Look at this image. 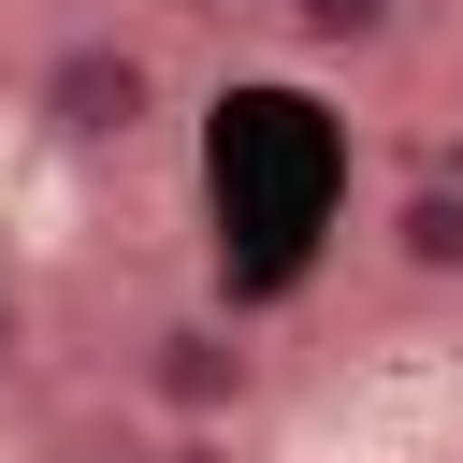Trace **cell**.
<instances>
[{
    "label": "cell",
    "instance_id": "cell-4",
    "mask_svg": "<svg viewBox=\"0 0 463 463\" xmlns=\"http://www.w3.org/2000/svg\"><path fill=\"white\" fill-rule=\"evenodd\" d=\"M260 29L304 58V72H362L405 43V0H260Z\"/></svg>",
    "mask_w": 463,
    "mask_h": 463
},
{
    "label": "cell",
    "instance_id": "cell-3",
    "mask_svg": "<svg viewBox=\"0 0 463 463\" xmlns=\"http://www.w3.org/2000/svg\"><path fill=\"white\" fill-rule=\"evenodd\" d=\"M376 275L391 289H463V174L420 159L391 203H376Z\"/></svg>",
    "mask_w": 463,
    "mask_h": 463
},
{
    "label": "cell",
    "instance_id": "cell-5",
    "mask_svg": "<svg viewBox=\"0 0 463 463\" xmlns=\"http://www.w3.org/2000/svg\"><path fill=\"white\" fill-rule=\"evenodd\" d=\"M58 463H174V434H72Z\"/></svg>",
    "mask_w": 463,
    "mask_h": 463
},
{
    "label": "cell",
    "instance_id": "cell-7",
    "mask_svg": "<svg viewBox=\"0 0 463 463\" xmlns=\"http://www.w3.org/2000/svg\"><path fill=\"white\" fill-rule=\"evenodd\" d=\"M14 347H29V318H14V289H0V376H14Z\"/></svg>",
    "mask_w": 463,
    "mask_h": 463
},
{
    "label": "cell",
    "instance_id": "cell-8",
    "mask_svg": "<svg viewBox=\"0 0 463 463\" xmlns=\"http://www.w3.org/2000/svg\"><path fill=\"white\" fill-rule=\"evenodd\" d=\"M434 159H449V174H463V130H449V145H434Z\"/></svg>",
    "mask_w": 463,
    "mask_h": 463
},
{
    "label": "cell",
    "instance_id": "cell-6",
    "mask_svg": "<svg viewBox=\"0 0 463 463\" xmlns=\"http://www.w3.org/2000/svg\"><path fill=\"white\" fill-rule=\"evenodd\" d=\"M159 14H188V29H260V0H159Z\"/></svg>",
    "mask_w": 463,
    "mask_h": 463
},
{
    "label": "cell",
    "instance_id": "cell-1",
    "mask_svg": "<svg viewBox=\"0 0 463 463\" xmlns=\"http://www.w3.org/2000/svg\"><path fill=\"white\" fill-rule=\"evenodd\" d=\"M29 130L58 145V159H130L145 130H159V58L130 43V29H58L43 58H29Z\"/></svg>",
    "mask_w": 463,
    "mask_h": 463
},
{
    "label": "cell",
    "instance_id": "cell-2",
    "mask_svg": "<svg viewBox=\"0 0 463 463\" xmlns=\"http://www.w3.org/2000/svg\"><path fill=\"white\" fill-rule=\"evenodd\" d=\"M130 391L159 405V434H232V420H260V333L232 304H159L130 347Z\"/></svg>",
    "mask_w": 463,
    "mask_h": 463
}]
</instances>
